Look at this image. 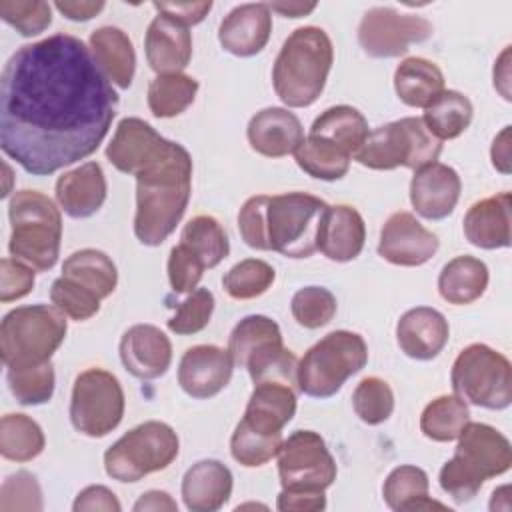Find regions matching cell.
I'll return each instance as SVG.
<instances>
[{
  "mask_svg": "<svg viewBox=\"0 0 512 512\" xmlns=\"http://www.w3.org/2000/svg\"><path fill=\"white\" fill-rule=\"evenodd\" d=\"M116 112V90L90 46L72 34L24 44L4 64L0 146L32 176L94 154Z\"/></svg>",
  "mask_w": 512,
  "mask_h": 512,
  "instance_id": "obj_1",
  "label": "cell"
},
{
  "mask_svg": "<svg viewBox=\"0 0 512 512\" xmlns=\"http://www.w3.org/2000/svg\"><path fill=\"white\" fill-rule=\"evenodd\" d=\"M192 194V158L168 140L166 150L136 174L134 234L144 246H160L180 224Z\"/></svg>",
  "mask_w": 512,
  "mask_h": 512,
  "instance_id": "obj_2",
  "label": "cell"
},
{
  "mask_svg": "<svg viewBox=\"0 0 512 512\" xmlns=\"http://www.w3.org/2000/svg\"><path fill=\"white\" fill-rule=\"evenodd\" d=\"M334 48L330 36L318 26L296 28L282 44L274 68L272 86L288 108H306L322 94Z\"/></svg>",
  "mask_w": 512,
  "mask_h": 512,
  "instance_id": "obj_3",
  "label": "cell"
},
{
  "mask_svg": "<svg viewBox=\"0 0 512 512\" xmlns=\"http://www.w3.org/2000/svg\"><path fill=\"white\" fill-rule=\"evenodd\" d=\"M454 456L440 468V488L454 502H470L482 484L500 476L512 466L510 440L490 424L468 422L460 436Z\"/></svg>",
  "mask_w": 512,
  "mask_h": 512,
  "instance_id": "obj_4",
  "label": "cell"
},
{
  "mask_svg": "<svg viewBox=\"0 0 512 512\" xmlns=\"http://www.w3.org/2000/svg\"><path fill=\"white\" fill-rule=\"evenodd\" d=\"M8 218L12 258L50 270L58 262L62 240V214L56 204L38 190H18L8 204Z\"/></svg>",
  "mask_w": 512,
  "mask_h": 512,
  "instance_id": "obj_5",
  "label": "cell"
},
{
  "mask_svg": "<svg viewBox=\"0 0 512 512\" xmlns=\"http://www.w3.org/2000/svg\"><path fill=\"white\" fill-rule=\"evenodd\" d=\"M66 314L56 306L32 304L10 310L0 324V356L6 368L48 362L66 338Z\"/></svg>",
  "mask_w": 512,
  "mask_h": 512,
  "instance_id": "obj_6",
  "label": "cell"
},
{
  "mask_svg": "<svg viewBox=\"0 0 512 512\" xmlns=\"http://www.w3.org/2000/svg\"><path fill=\"white\" fill-rule=\"evenodd\" d=\"M368 362L364 338L350 330H334L318 340L296 366L298 390L310 398H330Z\"/></svg>",
  "mask_w": 512,
  "mask_h": 512,
  "instance_id": "obj_7",
  "label": "cell"
},
{
  "mask_svg": "<svg viewBox=\"0 0 512 512\" xmlns=\"http://www.w3.org/2000/svg\"><path fill=\"white\" fill-rule=\"evenodd\" d=\"M228 352L234 364L250 374L254 384L282 380L298 386L296 356L284 346L280 326L264 314H250L232 328Z\"/></svg>",
  "mask_w": 512,
  "mask_h": 512,
  "instance_id": "obj_8",
  "label": "cell"
},
{
  "mask_svg": "<svg viewBox=\"0 0 512 512\" xmlns=\"http://www.w3.org/2000/svg\"><path fill=\"white\" fill-rule=\"evenodd\" d=\"M328 204L306 192L266 196L264 236L268 250L286 258H308L318 250L320 222Z\"/></svg>",
  "mask_w": 512,
  "mask_h": 512,
  "instance_id": "obj_9",
  "label": "cell"
},
{
  "mask_svg": "<svg viewBox=\"0 0 512 512\" xmlns=\"http://www.w3.org/2000/svg\"><path fill=\"white\" fill-rule=\"evenodd\" d=\"M442 142L426 128L422 118L406 116L368 132L354 160L370 170H394L398 166L418 170L438 160Z\"/></svg>",
  "mask_w": 512,
  "mask_h": 512,
  "instance_id": "obj_10",
  "label": "cell"
},
{
  "mask_svg": "<svg viewBox=\"0 0 512 512\" xmlns=\"http://www.w3.org/2000/svg\"><path fill=\"white\" fill-rule=\"evenodd\" d=\"M180 440L174 428L160 420H148L104 452V470L112 480L138 482L152 472L166 470L178 456Z\"/></svg>",
  "mask_w": 512,
  "mask_h": 512,
  "instance_id": "obj_11",
  "label": "cell"
},
{
  "mask_svg": "<svg viewBox=\"0 0 512 512\" xmlns=\"http://www.w3.org/2000/svg\"><path fill=\"white\" fill-rule=\"evenodd\" d=\"M450 382L460 400L478 408L504 410L512 402L510 360L480 342L466 346L456 356Z\"/></svg>",
  "mask_w": 512,
  "mask_h": 512,
  "instance_id": "obj_12",
  "label": "cell"
},
{
  "mask_svg": "<svg viewBox=\"0 0 512 512\" xmlns=\"http://www.w3.org/2000/svg\"><path fill=\"white\" fill-rule=\"evenodd\" d=\"M124 390L118 378L104 368H88L80 372L72 386L70 422L90 438L110 434L124 416Z\"/></svg>",
  "mask_w": 512,
  "mask_h": 512,
  "instance_id": "obj_13",
  "label": "cell"
},
{
  "mask_svg": "<svg viewBox=\"0 0 512 512\" xmlns=\"http://www.w3.org/2000/svg\"><path fill=\"white\" fill-rule=\"evenodd\" d=\"M276 456L284 490H326L336 480V460L318 432H292Z\"/></svg>",
  "mask_w": 512,
  "mask_h": 512,
  "instance_id": "obj_14",
  "label": "cell"
},
{
  "mask_svg": "<svg viewBox=\"0 0 512 512\" xmlns=\"http://www.w3.org/2000/svg\"><path fill=\"white\" fill-rule=\"evenodd\" d=\"M432 24L416 14H402L390 6L370 8L358 26V42L372 58H398L412 44L432 36Z\"/></svg>",
  "mask_w": 512,
  "mask_h": 512,
  "instance_id": "obj_15",
  "label": "cell"
},
{
  "mask_svg": "<svg viewBox=\"0 0 512 512\" xmlns=\"http://www.w3.org/2000/svg\"><path fill=\"white\" fill-rule=\"evenodd\" d=\"M232 372L234 360L228 348L198 344L182 354L178 364V384L188 396L208 400L228 386Z\"/></svg>",
  "mask_w": 512,
  "mask_h": 512,
  "instance_id": "obj_16",
  "label": "cell"
},
{
  "mask_svg": "<svg viewBox=\"0 0 512 512\" xmlns=\"http://www.w3.org/2000/svg\"><path fill=\"white\" fill-rule=\"evenodd\" d=\"M438 246V236L424 228L414 214L394 212L382 226L378 254L396 266H422Z\"/></svg>",
  "mask_w": 512,
  "mask_h": 512,
  "instance_id": "obj_17",
  "label": "cell"
},
{
  "mask_svg": "<svg viewBox=\"0 0 512 512\" xmlns=\"http://www.w3.org/2000/svg\"><path fill=\"white\" fill-rule=\"evenodd\" d=\"M168 140L162 138L148 122L142 118H124L106 148L108 162L130 176L140 174L166 150Z\"/></svg>",
  "mask_w": 512,
  "mask_h": 512,
  "instance_id": "obj_18",
  "label": "cell"
},
{
  "mask_svg": "<svg viewBox=\"0 0 512 512\" xmlns=\"http://www.w3.org/2000/svg\"><path fill=\"white\" fill-rule=\"evenodd\" d=\"M120 360L124 368L140 380L164 376L172 364V344L168 336L152 324H134L120 338Z\"/></svg>",
  "mask_w": 512,
  "mask_h": 512,
  "instance_id": "obj_19",
  "label": "cell"
},
{
  "mask_svg": "<svg viewBox=\"0 0 512 512\" xmlns=\"http://www.w3.org/2000/svg\"><path fill=\"white\" fill-rule=\"evenodd\" d=\"M460 190L462 182L458 172L442 162H432L414 170L410 180V202L422 218L442 220L454 212Z\"/></svg>",
  "mask_w": 512,
  "mask_h": 512,
  "instance_id": "obj_20",
  "label": "cell"
},
{
  "mask_svg": "<svg viewBox=\"0 0 512 512\" xmlns=\"http://www.w3.org/2000/svg\"><path fill=\"white\" fill-rule=\"evenodd\" d=\"M272 32V10L264 2L240 4L224 16L218 28L220 46L238 56L250 58L262 52Z\"/></svg>",
  "mask_w": 512,
  "mask_h": 512,
  "instance_id": "obj_21",
  "label": "cell"
},
{
  "mask_svg": "<svg viewBox=\"0 0 512 512\" xmlns=\"http://www.w3.org/2000/svg\"><path fill=\"white\" fill-rule=\"evenodd\" d=\"M246 136L254 152L266 158H282L294 154L302 144L304 128L294 112L268 106L250 118Z\"/></svg>",
  "mask_w": 512,
  "mask_h": 512,
  "instance_id": "obj_22",
  "label": "cell"
},
{
  "mask_svg": "<svg viewBox=\"0 0 512 512\" xmlns=\"http://www.w3.org/2000/svg\"><path fill=\"white\" fill-rule=\"evenodd\" d=\"M450 336L448 320L442 312L430 306L406 310L396 324V342L400 350L414 360L436 358Z\"/></svg>",
  "mask_w": 512,
  "mask_h": 512,
  "instance_id": "obj_23",
  "label": "cell"
},
{
  "mask_svg": "<svg viewBox=\"0 0 512 512\" xmlns=\"http://www.w3.org/2000/svg\"><path fill=\"white\" fill-rule=\"evenodd\" d=\"M148 66L160 74L182 72L192 58V36L186 26L164 14H156L144 38Z\"/></svg>",
  "mask_w": 512,
  "mask_h": 512,
  "instance_id": "obj_24",
  "label": "cell"
},
{
  "mask_svg": "<svg viewBox=\"0 0 512 512\" xmlns=\"http://www.w3.org/2000/svg\"><path fill=\"white\" fill-rule=\"evenodd\" d=\"M296 414V388L282 380L254 384L242 422L260 434H280Z\"/></svg>",
  "mask_w": 512,
  "mask_h": 512,
  "instance_id": "obj_25",
  "label": "cell"
},
{
  "mask_svg": "<svg viewBox=\"0 0 512 512\" xmlns=\"http://www.w3.org/2000/svg\"><path fill=\"white\" fill-rule=\"evenodd\" d=\"M510 206V192H500L474 202L464 216L466 240L472 246L484 250L508 248L512 240Z\"/></svg>",
  "mask_w": 512,
  "mask_h": 512,
  "instance_id": "obj_26",
  "label": "cell"
},
{
  "mask_svg": "<svg viewBox=\"0 0 512 512\" xmlns=\"http://www.w3.org/2000/svg\"><path fill=\"white\" fill-rule=\"evenodd\" d=\"M366 226L360 212L348 204L328 206L320 230L318 250L332 262H350L364 248Z\"/></svg>",
  "mask_w": 512,
  "mask_h": 512,
  "instance_id": "obj_27",
  "label": "cell"
},
{
  "mask_svg": "<svg viewBox=\"0 0 512 512\" xmlns=\"http://www.w3.org/2000/svg\"><path fill=\"white\" fill-rule=\"evenodd\" d=\"M106 176L98 162L80 164L56 180V200L70 218H90L106 200Z\"/></svg>",
  "mask_w": 512,
  "mask_h": 512,
  "instance_id": "obj_28",
  "label": "cell"
},
{
  "mask_svg": "<svg viewBox=\"0 0 512 512\" xmlns=\"http://www.w3.org/2000/svg\"><path fill=\"white\" fill-rule=\"evenodd\" d=\"M232 472L220 460H200L182 478V500L192 512H216L232 494Z\"/></svg>",
  "mask_w": 512,
  "mask_h": 512,
  "instance_id": "obj_29",
  "label": "cell"
},
{
  "mask_svg": "<svg viewBox=\"0 0 512 512\" xmlns=\"http://www.w3.org/2000/svg\"><path fill=\"white\" fill-rule=\"evenodd\" d=\"M90 52L110 82L126 90L136 70V52L132 40L122 28L100 26L90 34Z\"/></svg>",
  "mask_w": 512,
  "mask_h": 512,
  "instance_id": "obj_30",
  "label": "cell"
},
{
  "mask_svg": "<svg viewBox=\"0 0 512 512\" xmlns=\"http://www.w3.org/2000/svg\"><path fill=\"white\" fill-rule=\"evenodd\" d=\"M394 90L406 106L428 108L444 92V74L432 60L412 56L398 64Z\"/></svg>",
  "mask_w": 512,
  "mask_h": 512,
  "instance_id": "obj_31",
  "label": "cell"
},
{
  "mask_svg": "<svg viewBox=\"0 0 512 512\" xmlns=\"http://www.w3.org/2000/svg\"><path fill=\"white\" fill-rule=\"evenodd\" d=\"M488 288V266L474 256H456L438 276V292L448 304L464 306L478 300Z\"/></svg>",
  "mask_w": 512,
  "mask_h": 512,
  "instance_id": "obj_32",
  "label": "cell"
},
{
  "mask_svg": "<svg viewBox=\"0 0 512 512\" xmlns=\"http://www.w3.org/2000/svg\"><path fill=\"white\" fill-rule=\"evenodd\" d=\"M430 490V482H428V474L412 464H402L396 466L384 480L382 486V496L384 502L388 504V508L404 512V510H432V508H440L446 510L444 504L432 500L428 496Z\"/></svg>",
  "mask_w": 512,
  "mask_h": 512,
  "instance_id": "obj_33",
  "label": "cell"
},
{
  "mask_svg": "<svg viewBox=\"0 0 512 512\" xmlns=\"http://www.w3.org/2000/svg\"><path fill=\"white\" fill-rule=\"evenodd\" d=\"M62 276L90 290L94 296L108 298L118 284V270L112 258L96 248L72 252L62 264Z\"/></svg>",
  "mask_w": 512,
  "mask_h": 512,
  "instance_id": "obj_34",
  "label": "cell"
},
{
  "mask_svg": "<svg viewBox=\"0 0 512 512\" xmlns=\"http://www.w3.org/2000/svg\"><path fill=\"white\" fill-rule=\"evenodd\" d=\"M368 122L366 118L352 106L340 104L326 108L310 126V136L324 138L350 156L364 144L368 136Z\"/></svg>",
  "mask_w": 512,
  "mask_h": 512,
  "instance_id": "obj_35",
  "label": "cell"
},
{
  "mask_svg": "<svg viewBox=\"0 0 512 512\" xmlns=\"http://www.w3.org/2000/svg\"><path fill=\"white\" fill-rule=\"evenodd\" d=\"M474 106L468 96L458 90H444L428 108L422 122L442 142L458 138L472 122Z\"/></svg>",
  "mask_w": 512,
  "mask_h": 512,
  "instance_id": "obj_36",
  "label": "cell"
},
{
  "mask_svg": "<svg viewBox=\"0 0 512 512\" xmlns=\"http://www.w3.org/2000/svg\"><path fill=\"white\" fill-rule=\"evenodd\" d=\"M46 446L44 432L26 414H6L0 420V454L12 462H30Z\"/></svg>",
  "mask_w": 512,
  "mask_h": 512,
  "instance_id": "obj_37",
  "label": "cell"
},
{
  "mask_svg": "<svg viewBox=\"0 0 512 512\" xmlns=\"http://www.w3.org/2000/svg\"><path fill=\"white\" fill-rule=\"evenodd\" d=\"M294 158L300 170H304L312 178L326 182L340 180L342 176H346L352 160V156L336 144L310 134L296 148Z\"/></svg>",
  "mask_w": 512,
  "mask_h": 512,
  "instance_id": "obj_38",
  "label": "cell"
},
{
  "mask_svg": "<svg viewBox=\"0 0 512 512\" xmlns=\"http://www.w3.org/2000/svg\"><path fill=\"white\" fill-rule=\"evenodd\" d=\"M470 422V410L456 394L438 396L426 404L420 416V430L434 442H452Z\"/></svg>",
  "mask_w": 512,
  "mask_h": 512,
  "instance_id": "obj_39",
  "label": "cell"
},
{
  "mask_svg": "<svg viewBox=\"0 0 512 512\" xmlns=\"http://www.w3.org/2000/svg\"><path fill=\"white\" fill-rule=\"evenodd\" d=\"M180 244L192 250L206 268L218 266L230 252V242L222 224L208 214H198L186 222L180 234Z\"/></svg>",
  "mask_w": 512,
  "mask_h": 512,
  "instance_id": "obj_40",
  "label": "cell"
},
{
  "mask_svg": "<svg viewBox=\"0 0 512 512\" xmlns=\"http://www.w3.org/2000/svg\"><path fill=\"white\" fill-rule=\"evenodd\" d=\"M196 92V78L182 72L160 74L148 86V108L156 118H172L194 102Z\"/></svg>",
  "mask_w": 512,
  "mask_h": 512,
  "instance_id": "obj_41",
  "label": "cell"
},
{
  "mask_svg": "<svg viewBox=\"0 0 512 512\" xmlns=\"http://www.w3.org/2000/svg\"><path fill=\"white\" fill-rule=\"evenodd\" d=\"M6 380L18 404L40 406L52 398L56 376H54V366L48 360V362L24 366V368H8Z\"/></svg>",
  "mask_w": 512,
  "mask_h": 512,
  "instance_id": "obj_42",
  "label": "cell"
},
{
  "mask_svg": "<svg viewBox=\"0 0 512 512\" xmlns=\"http://www.w3.org/2000/svg\"><path fill=\"white\" fill-rule=\"evenodd\" d=\"M274 268L258 258H246L234 264L224 276L222 286L234 300H252L262 296L274 284Z\"/></svg>",
  "mask_w": 512,
  "mask_h": 512,
  "instance_id": "obj_43",
  "label": "cell"
},
{
  "mask_svg": "<svg viewBox=\"0 0 512 512\" xmlns=\"http://www.w3.org/2000/svg\"><path fill=\"white\" fill-rule=\"evenodd\" d=\"M282 440H284L282 432L280 434H260L240 420L230 438V454L238 464H242L246 468L264 466L278 454Z\"/></svg>",
  "mask_w": 512,
  "mask_h": 512,
  "instance_id": "obj_44",
  "label": "cell"
},
{
  "mask_svg": "<svg viewBox=\"0 0 512 512\" xmlns=\"http://www.w3.org/2000/svg\"><path fill=\"white\" fill-rule=\"evenodd\" d=\"M352 406L356 416L368 424L376 426L386 422L394 412V392L390 384L378 376H368L358 382L352 392Z\"/></svg>",
  "mask_w": 512,
  "mask_h": 512,
  "instance_id": "obj_45",
  "label": "cell"
},
{
  "mask_svg": "<svg viewBox=\"0 0 512 512\" xmlns=\"http://www.w3.org/2000/svg\"><path fill=\"white\" fill-rule=\"evenodd\" d=\"M290 310L300 326L316 330L326 326L334 318L336 298L324 286H304L292 296Z\"/></svg>",
  "mask_w": 512,
  "mask_h": 512,
  "instance_id": "obj_46",
  "label": "cell"
},
{
  "mask_svg": "<svg viewBox=\"0 0 512 512\" xmlns=\"http://www.w3.org/2000/svg\"><path fill=\"white\" fill-rule=\"evenodd\" d=\"M214 312V294L208 288H196L182 300L176 314L168 320V330L180 336L196 334L204 330Z\"/></svg>",
  "mask_w": 512,
  "mask_h": 512,
  "instance_id": "obj_47",
  "label": "cell"
},
{
  "mask_svg": "<svg viewBox=\"0 0 512 512\" xmlns=\"http://www.w3.org/2000/svg\"><path fill=\"white\" fill-rule=\"evenodd\" d=\"M0 16L6 24L16 28L20 36H36L44 32L52 24V8L48 2L32 0H2L0 2Z\"/></svg>",
  "mask_w": 512,
  "mask_h": 512,
  "instance_id": "obj_48",
  "label": "cell"
},
{
  "mask_svg": "<svg viewBox=\"0 0 512 512\" xmlns=\"http://www.w3.org/2000/svg\"><path fill=\"white\" fill-rule=\"evenodd\" d=\"M52 304L72 320H88L100 310V298L80 284L60 276L52 282L50 288Z\"/></svg>",
  "mask_w": 512,
  "mask_h": 512,
  "instance_id": "obj_49",
  "label": "cell"
},
{
  "mask_svg": "<svg viewBox=\"0 0 512 512\" xmlns=\"http://www.w3.org/2000/svg\"><path fill=\"white\" fill-rule=\"evenodd\" d=\"M44 508L42 502V490L38 484V478L28 470H18L10 474L2 488H0V510L12 512V510H26V512H38Z\"/></svg>",
  "mask_w": 512,
  "mask_h": 512,
  "instance_id": "obj_50",
  "label": "cell"
},
{
  "mask_svg": "<svg viewBox=\"0 0 512 512\" xmlns=\"http://www.w3.org/2000/svg\"><path fill=\"white\" fill-rule=\"evenodd\" d=\"M202 260L184 244H176L168 256V280L176 294H190L204 274Z\"/></svg>",
  "mask_w": 512,
  "mask_h": 512,
  "instance_id": "obj_51",
  "label": "cell"
},
{
  "mask_svg": "<svg viewBox=\"0 0 512 512\" xmlns=\"http://www.w3.org/2000/svg\"><path fill=\"white\" fill-rule=\"evenodd\" d=\"M264 204L266 194L248 198L238 212V230L246 246L254 250H268L264 236Z\"/></svg>",
  "mask_w": 512,
  "mask_h": 512,
  "instance_id": "obj_52",
  "label": "cell"
},
{
  "mask_svg": "<svg viewBox=\"0 0 512 512\" xmlns=\"http://www.w3.org/2000/svg\"><path fill=\"white\" fill-rule=\"evenodd\" d=\"M0 270V300L12 302L24 298L34 286V270L18 258H4Z\"/></svg>",
  "mask_w": 512,
  "mask_h": 512,
  "instance_id": "obj_53",
  "label": "cell"
},
{
  "mask_svg": "<svg viewBox=\"0 0 512 512\" xmlns=\"http://www.w3.org/2000/svg\"><path fill=\"white\" fill-rule=\"evenodd\" d=\"M74 512H94V510H102V512H120L122 506L116 498V494L100 484H92L86 486L84 490L78 492L74 504H72Z\"/></svg>",
  "mask_w": 512,
  "mask_h": 512,
  "instance_id": "obj_54",
  "label": "cell"
},
{
  "mask_svg": "<svg viewBox=\"0 0 512 512\" xmlns=\"http://www.w3.org/2000/svg\"><path fill=\"white\" fill-rule=\"evenodd\" d=\"M280 512H318L326 508L324 490H284L278 494Z\"/></svg>",
  "mask_w": 512,
  "mask_h": 512,
  "instance_id": "obj_55",
  "label": "cell"
},
{
  "mask_svg": "<svg viewBox=\"0 0 512 512\" xmlns=\"http://www.w3.org/2000/svg\"><path fill=\"white\" fill-rule=\"evenodd\" d=\"M160 14L172 18L174 22L182 26H194L200 24L206 14L212 10V2H154L152 4Z\"/></svg>",
  "mask_w": 512,
  "mask_h": 512,
  "instance_id": "obj_56",
  "label": "cell"
},
{
  "mask_svg": "<svg viewBox=\"0 0 512 512\" xmlns=\"http://www.w3.org/2000/svg\"><path fill=\"white\" fill-rule=\"evenodd\" d=\"M56 10L60 14H64L68 20H74V22H86L90 18H94L98 12H102V8L106 6L102 0H58L54 2Z\"/></svg>",
  "mask_w": 512,
  "mask_h": 512,
  "instance_id": "obj_57",
  "label": "cell"
},
{
  "mask_svg": "<svg viewBox=\"0 0 512 512\" xmlns=\"http://www.w3.org/2000/svg\"><path fill=\"white\" fill-rule=\"evenodd\" d=\"M134 512H146V510H168V512H176L178 504L172 500V496L164 490H148L144 492L132 506Z\"/></svg>",
  "mask_w": 512,
  "mask_h": 512,
  "instance_id": "obj_58",
  "label": "cell"
},
{
  "mask_svg": "<svg viewBox=\"0 0 512 512\" xmlns=\"http://www.w3.org/2000/svg\"><path fill=\"white\" fill-rule=\"evenodd\" d=\"M490 158H492V166L498 172L510 174V126H504L502 132L494 138L490 148Z\"/></svg>",
  "mask_w": 512,
  "mask_h": 512,
  "instance_id": "obj_59",
  "label": "cell"
},
{
  "mask_svg": "<svg viewBox=\"0 0 512 512\" xmlns=\"http://www.w3.org/2000/svg\"><path fill=\"white\" fill-rule=\"evenodd\" d=\"M494 88L502 94L504 100H510V46L504 48L500 58L494 64Z\"/></svg>",
  "mask_w": 512,
  "mask_h": 512,
  "instance_id": "obj_60",
  "label": "cell"
},
{
  "mask_svg": "<svg viewBox=\"0 0 512 512\" xmlns=\"http://www.w3.org/2000/svg\"><path fill=\"white\" fill-rule=\"evenodd\" d=\"M272 12H278L286 18H300L310 14L316 8V2L304 4V2H276V4H268Z\"/></svg>",
  "mask_w": 512,
  "mask_h": 512,
  "instance_id": "obj_61",
  "label": "cell"
}]
</instances>
